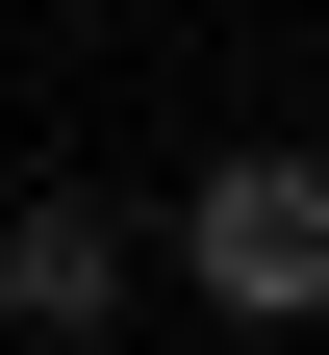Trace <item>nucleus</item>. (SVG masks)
Masks as SVG:
<instances>
[{
	"instance_id": "obj_1",
	"label": "nucleus",
	"mask_w": 329,
	"mask_h": 355,
	"mask_svg": "<svg viewBox=\"0 0 329 355\" xmlns=\"http://www.w3.org/2000/svg\"><path fill=\"white\" fill-rule=\"evenodd\" d=\"M177 279L228 330H329V127H254V153L177 178Z\"/></svg>"
},
{
	"instance_id": "obj_2",
	"label": "nucleus",
	"mask_w": 329,
	"mask_h": 355,
	"mask_svg": "<svg viewBox=\"0 0 329 355\" xmlns=\"http://www.w3.org/2000/svg\"><path fill=\"white\" fill-rule=\"evenodd\" d=\"M127 279H152V229L102 178H26L0 203V355H127Z\"/></svg>"
}]
</instances>
